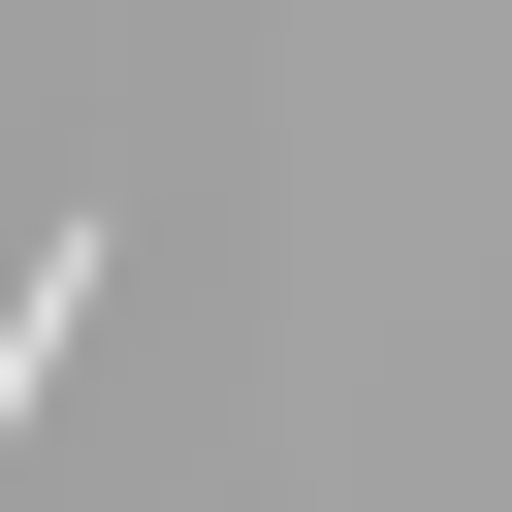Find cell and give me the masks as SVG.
I'll return each instance as SVG.
<instances>
[{
	"mask_svg": "<svg viewBox=\"0 0 512 512\" xmlns=\"http://www.w3.org/2000/svg\"><path fill=\"white\" fill-rule=\"evenodd\" d=\"M64 320H96V224H32V288H0V448H32V384H64Z\"/></svg>",
	"mask_w": 512,
	"mask_h": 512,
	"instance_id": "cell-1",
	"label": "cell"
}]
</instances>
